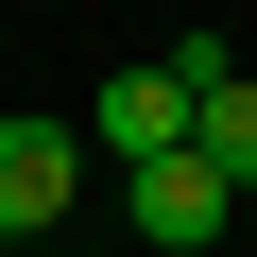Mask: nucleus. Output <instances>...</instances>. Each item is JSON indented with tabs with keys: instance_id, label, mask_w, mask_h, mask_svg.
Listing matches in <instances>:
<instances>
[{
	"instance_id": "obj_1",
	"label": "nucleus",
	"mask_w": 257,
	"mask_h": 257,
	"mask_svg": "<svg viewBox=\"0 0 257 257\" xmlns=\"http://www.w3.org/2000/svg\"><path fill=\"white\" fill-rule=\"evenodd\" d=\"M69 189H86V120H0V240L69 223Z\"/></svg>"
},
{
	"instance_id": "obj_2",
	"label": "nucleus",
	"mask_w": 257,
	"mask_h": 257,
	"mask_svg": "<svg viewBox=\"0 0 257 257\" xmlns=\"http://www.w3.org/2000/svg\"><path fill=\"white\" fill-rule=\"evenodd\" d=\"M120 206H138V240H223V223H240V189L206 172V138L155 155V172H120Z\"/></svg>"
},
{
	"instance_id": "obj_3",
	"label": "nucleus",
	"mask_w": 257,
	"mask_h": 257,
	"mask_svg": "<svg viewBox=\"0 0 257 257\" xmlns=\"http://www.w3.org/2000/svg\"><path fill=\"white\" fill-rule=\"evenodd\" d=\"M155 155H189V86L172 69H103V172H155Z\"/></svg>"
},
{
	"instance_id": "obj_4",
	"label": "nucleus",
	"mask_w": 257,
	"mask_h": 257,
	"mask_svg": "<svg viewBox=\"0 0 257 257\" xmlns=\"http://www.w3.org/2000/svg\"><path fill=\"white\" fill-rule=\"evenodd\" d=\"M189 138H206V172H223V189H257V69L189 103Z\"/></svg>"
}]
</instances>
